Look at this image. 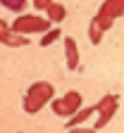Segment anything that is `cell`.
<instances>
[{"instance_id":"8992f818","label":"cell","mask_w":124,"mask_h":133,"mask_svg":"<svg viewBox=\"0 0 124 133\" xmlns=\"http://www.w3.org/2000/svg\"><path fill=\"white\" fill-rule=\"evenodd\" d=\"M45 17H48L52 24H60V22H64L67 10H64V5H60V3H55V0H52V3H50V7L45 10Z\"/></svg>"},{"instance_id":"2e32d148","label":"cell","mask_w":124,"mask_h":133,"mask_svg":"<svg viewBox=\"0 0 124 133\" xmlns=\"http://www.w3.org/2000/svg\"><path fill=\"white\" fill-rule=\"evenodd\" d=\"M50 3H52V0H33V7H36L38 12H45L50 7Z\"/></svg>"},{"instance_id":"e0dca14e","label":"cell","mask_w":124,"mask_h":133,"mask_svg":"<svg viewBox=\"0 0 124 133\" xmlns=\"http://www.w3.org/2000/svg\"><path fill=\"white\" fill-rule=\"evenodd\" d=\"M19 133H22V131H19Z\"/></svg>"},{"instance_id":"ba28073f","label":"cell","mask_w":124,"mask_h":133,"mask_svg":"<svg viewBox=\"0 0 124 133\" xmlns=\"http://www.w3.org/2000/svg\"><path fill=\"white\" fill-rule=\"evenodd\" d=\"M103 26L96 22V19H91V24H88V41H91L93 45H100L103 43Z\"/></svg>"},{"instance_id":"52a82bcc","label":"cell","mask_w":124,"mask_h":133,"mask_svg":"<svg viewBox=\"0 0 124 133\" xmlns=\"http://www.w3.org/2000/svg\"><path fill=\"white\" fill-rule=\"evenodd\" d=\"M96 112V107H81L79 112H74L72 116L67 119V128H72V126H79V124H86V119Z\"/></svg>"},{"instance_id":"6da1fadb","label":"cell","mask_w":124,"mask_h":133,"mask_svg":"<svg viewBox=\"0 0 124 133\" xmlns=\"http://www.w3.org/2000/svg\"><path fill=\"white\" fill-rule=\"evenodd\" d=\"M52 97H55V88H52V83L48 81H33L26 95H24V112L26 114H36L41 112L48 102H52Z\"/></svg>"},{"instance_id":"9c48e42d","label":"cell","mask_w":124,"mask_h":133,"mask_svg":"<svg viewBox=\"0 0 124 133\" xmlns=\"http://www.w3.org/2000/svg\"><path fill=\"white\" fill-rule=\"evenodd\" d=\"M64 102H67V107H69V112H79L81 109V105H84V100H81V95L76 93V90H69V93H64Z\"/></svg>"},{"instance_id":"9a60e30c","label":"cell","mask_w":124,"mask_h":133,"mask_svg":"<svg viewBox=\"0 0 124 133\" xmlns=\"http://www.w3.org/2000/svg\"><path fill=\"white\" fill-rule=\"evenodd\" d=\"M10 31H12V24H7L5 19H0V43L5 41V36H7Z\"/></svg>"},{"instance_id":"30bf717a","label":"cell","mask_w":124,"mask_h":133,"mask_svg":"<svg viewBox=\"0 0 124 133\" xmlns=\"http://www.w3.org/2000/svg\"><path fill=\"white\" fill-rule=\"evenodd\" d=\"M62 38V31L60 29H48L43 36H41V48H48V45H52L55 41H60Z\"/></svg>"},{"instance_id":"5b68a950","label":"cell","mask_w":124,"mask_h":133,"mask_svg":"<svg viewBox=\"0 0 124 133\" xmlns=\"http://www.w3.org/2000/svg\"><path fill=\"white\" fill-rule=\"evenodd\" d=\"M31 41H29V36L26 33H19V31H10L7 36H5V41H3V45H7V48H24V45H29Z\"/></svg>"},{"instance_id":"8fae6325","label":"cell","mask_w":124,"mask_h":133,"mask_svg":"<svg viewBox=\"0 0 124 133\" xmlns=\"http://www.w3.org/2000/svg\"><path fill=\"white\" fill-rule=\"evenodd\" d=\"M50 107H52V112H55L57 116H72V112H69V107H67V102H64V97H52V102H50Z\"/></svg>"},{"instance_id":"3957f363","label":"cell","mask_w":124,"mask_h":133,"mask_svg":"<svg viewBox=\"0 0 124 133\" xmlns=\"http://www.w3.org/2000/svg\"><path fill=\"white\" fill-rule=\"evenodd\" d=\"M117 107H119V95H115V93H108V95H103L100 100H98V105H96V112H98V121L93 124L98 131L100 128H105L110 124V119L117 114Z\"/></svg>"},{"instance_id":"277c9868","label":"cell","mask_w":124,"mask_h":133,"mask_svg":"<svg viewBox=\"0 0 124 133\" xmlns=\"http://www.w3.org/2000/svg\"><path fill=\"white\" fill-rule=\"evenodd\" d=\"M79 45L72 36H67L64 38V62H67V69L69 71H76L79 69Z\"/></svg>"},{"instance_id":"7c38bea8","label":"cell","mask_w":124,"mask_h":133,"mask_svg":"<svg viewBox=\"0 0 124 133\" xmlns=\"http://www.w3.org/2000/svg\"><path fill=\"white\" fill-rule=\"evenodd\" d=\"M0 5L5 10H10V12H14V14H19L26 7V0H0Z\"/></svg>"},{"instance_id":"4fadbf2b","label":"cell","mask_w":124,"mask_h":133,"mask_svg":"<svg viewBox=\"0 0 124 133\" xmlns=\"http://www.w3.org/2000/svg\"><path fill=\"white\" fill-rule=\"evenodd\" d=\"M93 19L103 26V31H110V29H112V24H115V17H112V14H105V12H98Z\"/></svg>"},{"instance_id":"7a4b0ae2","label":"cell","mask_w":124,"mask_h":133,"mask_svg":"<svg viewBox=\"0 0 124 133\" xmlns=\"http://www.w3.org/2000/svg\"><path fill=\"white\" fill-rule=\"evenodd\" d=\"M50 19L48 17H41V14H17L14 17V22H12V29L14 31H19V33H45L50 29Z\"/></svg>"},{"instance_id":"5bb4252c","label":"cell","mask_w":124,"mask_h":133,"mask_svg":"<svg viewBox=\"0 0 124 133\" xmlns=\"http://www.w3.org/2000/svg\"><path fill=\"white\" fill-rule=\"evenodd\" d=\"M69 133H98V128H96V126L88 128V126L79 124V126H72V128H69Z\"/></svg>"}]
</instances>
